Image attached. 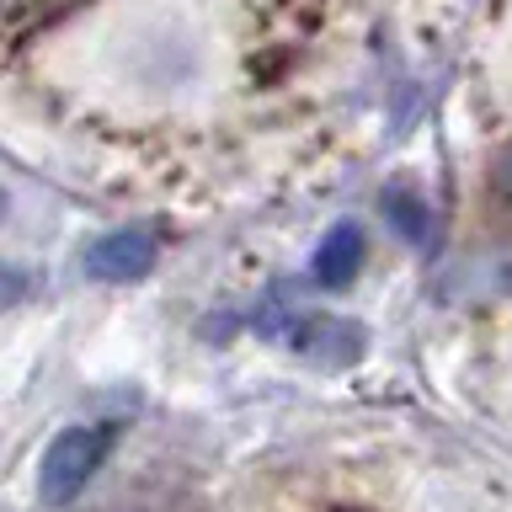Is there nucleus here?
Here are the masks:
<instances>
[{"label":"nucleus","mask_w":512,"mask_h":512,"mask_svg":"<svg viewBox=\"0 0 512 512\" xmlns=\"http://www.w3.org/2000/svg\"><path fill=\"white\" fill-rule=\"evenodd\" d=\"M294 347L315 363H352L363 352V331L352 326V320L320 315V320H299L294 326Z\"/></svg>","instance_id":"3"},{"label":"nucleus","mask_w":512,"mask_h":512,"mask_svg":"<svg viewBox=\"0 0 512 512\" xmlns=\"http://www.w3.org/2000/svg\"><path fill=\"white\" fill-rule=\"evenodd\" d=\"M112 443H118V427L112 422H91V427H64L43 454V470H38V496L48 507H64L75 502L80 491L96 480V470L107 464Z\"/></svg>","instance_id":"1"},{"label":"nucleus","mask_w":512,"mask_h":512,"mask_svg":"<svg viewBox=\"0 0 512 512\" xmlns=\"http://www.w3.org/2000/svg\"><path fill=\"white\" fill-rule=\"evenodd\" d=\"M155 267V235L144 224H123V230L102 235L86 251V278L91 283H134Z\"/></svg>","instance_id":"2"},{"label":"nucleus","mask_w":512,"mask_h":512,"mask_svg":"<svg viewBox=\"0 0 512 512\" xmlns=\"http://www.w3.org/2000/svg\"><path fill=\"white\" fill-rule=\"evenodd\" d=\"M363 267V230L358 224H336L315 251V283L320 288H347Z\"/></svg>","instance_id":"4"}]
</instances>
